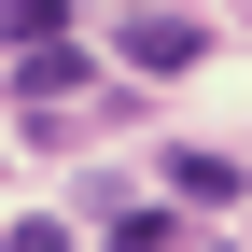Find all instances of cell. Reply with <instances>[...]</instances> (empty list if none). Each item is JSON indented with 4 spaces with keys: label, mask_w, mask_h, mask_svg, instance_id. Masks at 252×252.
<instances>
[{
    "label": "cell",
    "mask_w": 252,
    "mask_h": 252,
    "mask_svg": "<svg viewBox=\"0 0 252 252\" xmlns=\"http://www.w3.org/2000/svg\"><path fill=\"white\" fill-rule=\"evenodd\" d=\"M126 70H196V28H168V14H126Z\"/></svg>",
    "instance_id": "1"
},
{
    "label": "cell",
    "mask_w": 252,
    "mask_h": 252,
    "mask_svg": "<svg viewBox=\"0 0 252 252\" xmlns=\"http://www.w3.org/2000/svg\"><path fill=\"white\" fill-rule=\"evenodd\" d=\"M168 196H182V210H224V196H238V154H168Z\"/></svg>",
    "instance_id": "2"
},
{
    "label": "cell",
    "mask_w": 252,
    "mask_h": 252,
    "mask_svg": "<svg viewBox=\"0 0 252 252\" xmlns=\"http://www.w3.org/2000/svg\"><path fill=\"white\" fill-rule=\"evenodd\" d=\"M56 28H70V0H0V42L14 56H56Z\"/></svg>",
    "instance_id": "3"
}]
</instances>
